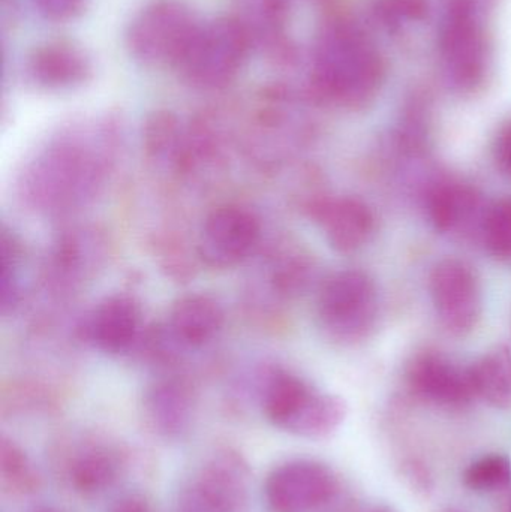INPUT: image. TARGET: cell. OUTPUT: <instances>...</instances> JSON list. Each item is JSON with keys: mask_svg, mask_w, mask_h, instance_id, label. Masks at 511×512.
Returning a JSON list of instances; mask_svg holds the SVG:
<instances>
[{"mask_svg": "<svg viewBox=\"0 0 511 512\" xmlns=\"http://www.w3.org/2000/svg\"><path fill=\"white\" fill-rule=\"evenodd\" d=\"M384 81L383 57L356 27L336 24L323 33L315 50L318 92L342 107H365Z\"/></svg>", "mask_w": 511, "mask_h": 512, "instance_id": "6da1fadb", "label": "cell"}, {"mask_svg": "<svg viewBox=\"0 0 511 512\" xmlns=\"http://www.w3.org/2000/svg\"><path fill=\"white\" fill-rule=\"evenodd\" d=\"M444 77L459 93L483 86L492 63V45L480 0H447L438 26Z\"/></svg>", "mask_w": 511, "mask_h": 512, "instance_id": "7a4b0ae2", "label": "cell"}, {"mask_svg": "<svg viewBox=\"0 0 511 512\" xmlns=\"http://www.w3.org/2000/svg\"><path fill=\"white\" fill-rule=\"evenodd\" d=\"M248 30L231 18L195 27L174 68L200 89H221L239 74L249 53Z\"/></svg>", "mask_w": 511, "mask_h": 512, "instance_id": "3957f363", "label": "cell"}, {"mask_svg": "<svg viewBox=\"0 0 511 512\" xmlns=\"http://www.w3.org/2000/svg\"><path fill=\"white\" fill-rule=\"evenodd\" d=\"M374 280L360 270L332 274L318 294V321L330 339L357 343L369 337L378 319Z\"/></svg>", "mask_w": 511, "mask_h": 512, "instance_id": "277c9868", "label": "cell"}, {"mask_svg": "<svg viewBox=\"0 0 511 512\" xmlns=\"http://www.w3.org/2000/svg\"><path fill=\"white\" fill-rule=\"evenodd\" d=\"M198 21L182 0H152L126 30V47L144 65L176 66Z\"/></svg>", "mask_w": 511, "mask_h": 512, "instance_id": "5b68a950", "label": "cell"}, {"mask_svg": "<svg viewBox=\"0 0 511 512\" xmlns=\"http://www.w3.org/2000/svg\"><path fill=\"white\" fill-rule=\"evenodd\" d=\"M429 289L438 319L449 333L465 336L477 327L483 312L482 285L468 262L456 258L438 262Z\"/></svg>", "mask_w": 511, "mask_h": 512, "instance_id": "8992f818", "label": "cell"}, {"mask_svg": "<svg viewBox=\"0 0 511 512\" xmlns=\"http://www.w3.org/2000/svg\"><path fill=\"white\" fill-rule=\"evenodd\" d=\"M249 469L242 456L219 450L186 490L182 512H239L248 499Z\"/></svg>", "mask_w": 511, "mask_h": 512, "instance_id": "52a82bcc", "label": "cell"}, {"mask_svg": "<svg viewBox=\"0 0 511 512\" xmlns=\"http://www.w3.org/2000/svg\"><path fill=\"white\" fill-rule=\"evenodd\" d=\"M338 481L329 466L315 460H291L273 469L264 495L273 512H309L335 496Z\"/></svg>", "mask_w": 511, "mask_h": 512, "instance_id": "ba28073f", "label": "cell"}, {"mask_svg": "<svg viewBox=\"0 0 511 512\" xmlns=\"http://www.w3.org/2000/svg\"><path fill=\"white\" fill-rule=\"evenodd\" d=\"M260 240V219L251 210L222 206L201 225L198 254L209 267H236L255 251Z\"/></svg>", "mask_w": 511, "mask_h": 512, "instance_id": "9c48e42d", "label": "cell"}, {"mask_svg": "<svg viewBox=\"0 0 511 512\" xmlns=\"http://www.w3.org/2000/svg\"><path fill=\"white\" fill-rule=\"evenodd\" d=\"M411 390L426 402L461 408L476 399L470 367H462L435 352L417 355L407 372Z\"/></svg>", "mask_w": 511, "mask_h": 512, "instance_id": "30bf717a", "label": "cell"}, {"mask_svg": "<svg viewBox=\"0 0 511 512\" xmlns=\"http://www.w3.org/2000/svg\"><path fill=\"white\" fill-rule=\"evenodd\" d=\"M140 309L131 297L111 295L96 304L84 319L83 337L98 351L122 354L140 336Z\"/></svg>", "mask_w": 511, "mask_h": 512, "instance_id": "8fae6325", "label": "cell"}, {"mask_svg": "<svg viewBox=\"0 0 511 512\" xmlns=\"http://www.w3.org/2000/svg\"><path fill=\"white\" fill-rule=\"evenodd\" d=\"M488 207L482 195L471 185L462 182H441L428 198V215L438 233L462 237L482 234Z\"/></svg>", "mask_w": 511, "mask_h": 512, "instance_id": "7c38bea8", "label": "cell"}, {"mask_svg": "<svg viewBox=\"0 0 511 512\" xmlns=\"http://www.w3.org/2000/svg\"><path fill=\"white\" fill-rule=\"evenodd\" d=\"M314 216L327 243L339 254L360 251L374 236V213L357 198L335 197L321 201L314 209Z\"/></svg>", "mask_w": 511, "mask_h": 512, "instance_id": "4fadbf2b", "label": "cell"}, {"mask_svg": "<svg viewBox=\"0 0 511 512\" xmlns=\"http://www.w3.org/2000/svg\"><path fill=\"white\" fill-rule=\"evenodd\" d=\"M224 321V310L215 298L204 294L185 295L171 307L167 334L174 345L201 348L218 336Z\"/></svg>", "mask_w": 511, "mask_h": 512, "instance_id": "5bb4252c", "label": "cell"}, {"mask_svg": "<svg viewBox=\"0 0 511 512\" xmlns=\"http://www.w3.org/2000/svg\"><path fill=\"white\" fill-rule=\"evenodd\" d=\"M123 469V456L113 445L84 442L66 460L69 486L83 496L98 495L110 489Z\"/></svg>", "mask_w": 511, "mask_h": 512, "instance_id": "9a60e30c", "label": "cell"}, {"mask_svg": "<svg viewBox=\"0 0 511 512\" xmlns=\"http://www.w3.org/2000/svg\"><path fill=\"white\" fill-rule=\"evenodd\" d=\"M30 77L45 89H72L89 80L92 63L81 48L69 42H48L30 54Z\"/></svg>", "mask_w": 511, "mask_h": 512, "instance_id": "2e32d148", "label": "cell"}, {"mask_svg": "<svg viewBox=\"0 0 511 512\" xmlns=\"http://www.w3.org/2000/svg\"><path fill=\"white\" fill-rule=\"evenodd\" d=\"M144 418L162 438H179L191 426L194 415L192 393L177 379H162L147 388L143 399Z\"/></svg>", "mask_w": 511, "mask_h": 512, "instance_id": "e0dca14e", "label": "cell"}, {"mask_svg": "<svg viewBox=\"0 0 511 512\" xmlns=\"http://www.w3.org/2000/svg\"><path fill=\"white\" fill-rule=\"evenodd\" d=\"M347 406L341 397L312 388L297 409L285 432L300 438L323 439L335 433L344 423Z\"/></svg>", "mask_w": 511, "mask_h": 512, "instance_id": "ac0fdd59", "label": "cell"}, {"mask_svg": "<svg viewBox=\"0 0 511 512\" xmlns=\"http://www.w3.org/2000/svg\"><path fill=\"white\" fill-rule=\"evenodd\" d=\"M476 399L492 408H511V351L497 348L483 355L470 367Z\"/></svg>", "mask_w": 511, "mask_h": 512, "instance_id": "d6986e66", "label": "cell"}, {"mask_svg": "<svg viewBox=\"0 0 511 512\" xmlns=\"http://www.w3.org/2000/svg\"><path fill=\"white\" fill-rule=\"evenodd\" d=\"M480 239L489 254L511 267V197L488 207Z\"/></svg>", "mask_w": 511, "mask_h": 512, "instance_id": "ffe728a7", "label": "cell"}, {"mask_svg": "<svg viewBox=\"0 0 511 512\" xmlns=\"http://www.w3.org/2000/svg\"><path fill=\"white\" fill-rule=\"evenodd\" d=\"M0 477L9 490L21 495L35 492L39 486L38 475L29 457L14 441L5 436L0 444Z\"/></svg>", "mask_w": 511, "mask_h": 512, "instance_id": "44dd1931", "label": "cell"}, {"mask_svg": "<svg viewBox=\"0 0 511 512\" xmlns=\"http://www.w3.org/2000/svg\"><path fill=\"white\" fill-rule=\"evenodd\" d=\"M468 489L477 493H494L511 483V462L504 454H485L474 460L464 474Z\"/></svg>", "mask_w": 511, "mask_h": 512, "instance_id": "7402d4cb", "label": "cell"}, {"mask_svg": "<svg viewBox=\"0 0 511 512\" xmlns=\"http://www.w3.org/2000/svg\"><path fill=\"white\" fill-rule=\"evenodd\" d=\"M146 149L155 158L174 155L180 140L179 122L173 114L159 111L146 123Z\"/></svg>", "mask_w": 511, "mask_h": 512, "instance_id": "603a6c76", "label": "cell"}, {"mask_svg": "<svg viewBox=\"0 0 511 512\" xmlns=\"http://www.w3.org/2000/svg\"><path fill=\"white\" fill-rule=\"evenodd\" d=\"M0 258H2V274H0V291H2L3 312L17 304L20 297V249L8 234H2Z\"/></svg>", "mask_w": 511, "mask_h": 512, "instance_id": "cb8c5ba5", "label": "cell"}, {"mask_svg": "<svg viewBox=\"0 0 511 512\" xmlns=\"http://www.w3.org/2000/svg\"><path fill=\"white\" fill-rule=\"evenodd\" d=\"M42 17L51 21H69L86 8V0H33Z\"/></svg>", "mask_w": 511, "mask_h": 512, "instance_id": "d4e9b609", "label": "cell"}, {"mask_svg": "<svg viewBox=\"0 0 511 512\" xmlns=\"http://www.w3.org/2000/svg\"><path fill=\"white\" fill-rule=\"evenodd\" d=\"M402 475L419 492H428L432 487V477L428 468L417 460H408L402 465Z\"/></svg>", "mask_w": 511, "mask_h": 512, "instance_id": "484cf974", "label": "cell"}, {"mask_svg": "<svg viewBox=\"0 0 511 512\" xmlns=\"http://www.w3.org/2000/svg\"><path fill=\"white\" fill-rule=\"evenodd\" d=\"M495 158L501 170L511 176V119L498 132L497 141H495Z\"/></svg>", "mask_w": 511, "mask_h": 512, "instance_id": "4316f807", "label": "cell"}, {"mask_svg": "<svg viewBox=\"0 0 511 512\" xmlns=\"http://www.w3.org/2000/svg\"><path fill=\"white\" fill-rule=\"evenodd\" d=\"M110 512H153L149 502L140 496H128L117 502L116 507Z\"/></svg>", "mask_w": 511, "mask_h": 512, "instance_id": "83f0119b", "label": "cell"}, {"mask_svg": "<svg viewBox=\"0 0 511 512\" xmlns=\"http://www.w3.org/2000/svg\"><path fill=\"white\" fill-rule=\"evenodd\" d=\"M366 512H396V511H393L392 508L383 507V505H378V507L371 508V510H368Z\"/></svg>", "mask_w": 511, "mask_h": 512, "instance_id": "f1b7e54d", "label": "cell"}, {"mask_svg": "<svg viewBox=\"0 0 511 512\" xmlns=\"http://www.w3.org/2000/svg\"><path fill=\"white\" fill-rule=\"evenodd\" d=\"M440 512H464V511L459 510V508L449 507V508H444V510H441Z\"/></svg>", "mask_w": 511, "mask_h": 512, "instance_id": "f546056e", "label": "cell"}, {"mask_svg": "<svg viewBox=\"0 0 511 512\" xmlns=\"http://www.w3.org/2000/svg\"><path fill=\"white\" fill-rule=\"evenodd\" d=\"M33 512H60V511L53 510V508H41V510H36Z\"/></svg>", "mask_w": 511, "mask_h": 512, "instance_id": "4dcf8cb0", "label": "cell"}, {"mask_svg": "<svg viewBox=\"0 0 511 512\" xmlns=\"http://www.w3.org/2000/svg\"><path fill=\"white\" fill-rule=\"evenodd\" d=\"M504 512H511V496H510L509 502H507L506 511H504Z\"/></svg>", "mask_w": 511, "mask_h": 512, "instance_id": "1f68e13d", "label": "cell"}]
</instances>
